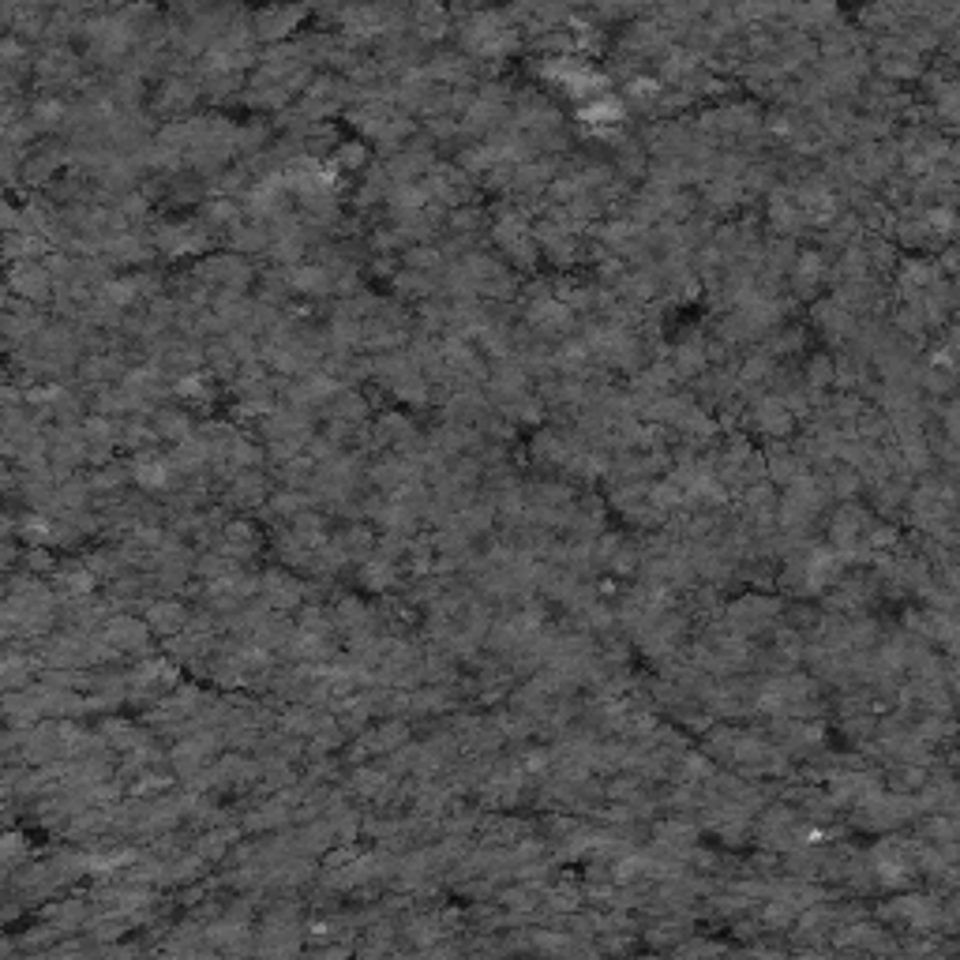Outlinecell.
I'll return each mask as SVG.
<instances>
[{"label": "cell", "mask_w": 960, "mask_h": 960, "mask_svg": "<svg viewBox=\"0 0 960 960\" xmlns=\"http://www.w3.org/2000/svg\"><path fill=\"white\" fill-rule=\"evenodd\" d=\"M8 285H12L15 297L30 300V304H42V300H49V293L57 289V282H53V274H49V267L45 263H34V259H23V263H8Z\"/></svg>", "instance_id": "7a4b0ae2"}, {"label": "cell", "mask_w": 960, "mask_h": 960, "mask_svg": "<svg viewBox=\"0 0 960 960\" xmlns=\"http://www.w3.org/2000/svg\"><path fill=\"white\" fill-rule=\"evenodd\" d=\"M150 424H154V432H158V439H165V443H173V447H180V443H188L195 435V424L192 413L188 409H177V405H158L154 413H150Z\"/></svg>", "instance_id": "277c9868"}, {"label": "cell", "mask_w": 960, "mask_h": 960, "mask_svg": "<svg viewBox=\"0 0 960 960\" xmlns=\"http://www.w3.org/2000/svg\"><path fill=\"white\" fill-rule=\"evenodd\" d=\"M330 417L334 420H345V424H353V428H360L364 420H368V398L360 394V390L345 387L334 402H330Z\"/></svg>", "instance_id": "8992f818"}, {"label": "cell", "mask_w": 960, "mask_h": 960, "mask_svg": "<svg viewBox=\"0 0 960 960\" xmlns=\"http://www.w3.org/2000/svg\"><path fill=\"white\" fill-rule=\"evenodd\" d=\"M364 165H368V147H364L360 139H353V143H342V147L334 150V169L357 173V169H364Z\"/></svg>", "instance_id": "ba28073f"}, {"label": "cell", "mask_w": 960, "mask_h": 960, "mask_svg": "<svg viewBox=\"0 0 960 960\" xmlns=\"http://www.w3.org/2000/svg\"><path fill=\"white\" fill-rule=\"evenodd\" d=\"M413 19H417V30H413V34H417L420 42H439L450 30V12L447 8H435V4L413 8Z\"/></svg>", "instance_id": "5b68a950"}, {"label": "cell", "mask_w": 960, "mask_h": 960, "mask_svg": "<svg viewBox=\"0 0 960 960\" xmlns=\"http://www.w3.org/2000/svg\"><path fill=\"white\" fill-rule=\"evenodd\" d=\"M195 278L203 285H210V289H229V293H244L248 285H252L255 270L252 263L244 259V255L237 252H218V255H207L199 267H195Z\"/></svg>", "instance_id": "6da1fadb"}, {"label": "cell", "mask_w": 960, "mask_h": 960, "mask_svg": "<svg viewBox=\"0 0 960 960\" xmlns=\"http://www.w3.org/2000/svg\"><path fill=\"white\" fill-rule=\"evenodd\" d=\"M304 19V12L300 8H259V12L252 15V27H255V38L259 42H289V34L297 30V23Z\"/></svg>", "instance_id": "3957f363"}, {"label": "cell", "mask_w": 960, "mask_h": 960, "mask_svg": "<svg viewBox=\"0 0 960 960\" xmlns=\"http://www.w3.org/2000/svg\"><path fill=\"white\" fill-rule=\"evenodd\" d=\"M173 394L188 405H210L214 402V375H207V372L184 375V379L173 383Z\"/></svg>", "instance_id": "52a82bcc"}]
</instances>
